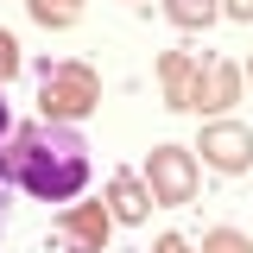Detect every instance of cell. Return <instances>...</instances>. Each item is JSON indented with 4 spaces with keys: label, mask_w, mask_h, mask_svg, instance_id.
Listing matches in <instances>:
<instances>
[{
    "label": "cell",
    "mask_w": 253,
    "mask_h": 253,
    "mask_svg": "<svg viewBox=\"0 0 253 253\" xmlns=\"http://www.w3.org/2000/svg\"><path fill=\"white\" fill-rule=\"evenodd\" d=\"M0 133H13V108L6 101H0Z\"/></svg>",
    "instance_id": "obj_16"
},
{
    "label": "cell",
    "mask_w": 253,
    "mask_h": 253,
    "mask_svg": "<svg viewBox=\"0 0 253 253\" xmlns=\"http://www.w3.org/2000/svg\"><path fill=\"white\" fill-rule=\"evenodd\" d=\"M6 190L13 184H6V165H0V234H6Z\"/></svg>",
    "instance_id": "obj_15"
},
{
    "label": "cell",
    "mask_w": 253,
    "mask_h": 253,
    "mask_svg": "<svg viewBox=\"0 0 253 253\" xmlns=\"http://www.w3.org/2000/svg\"><path fill=\"white\" fill-rule=\"evenodd\" d=\"M146 184H152V203H190L196 196V158L184 146H158L146 165Z\"/></svg>",
    "instance_id": "obj_3"
},
{
    "label": "cell",
    "mask_w": 253,
    "mask_h": 253,
    "mask_svg": "<svg viewBox=\"0 0 253 253\" xmlns=\"http://www.w3.org/2000/svg\"><path fill=\"white\" fill-rule=\"evenodd\" d=\"M76 6H83V0H32V19H38V26H70Z\"/></svg>",
    "instance_id": "obj_11"
},
{
    "label": "cell",
    "mask_w": 253,
    "mask_h": 253,
    "mask_svg": "<svg viewBox=\"0 0 253 253\" xmlns=\"http://www.w3.org/2000/svg\"><path fill=\"white\" fill-rule=\"evenodd\" d=\"M57 234L76 253H101V241H108V209H63Z\"/></svg>",
    "instance_id": "obj_5"
},
{
    "label": "cell",
    "mask_w": 253,
    "mask_h": 253,
    "mask_svg": "<svg viewBox=\"0 0 253 253\" xmlns=\"http://www.w3.org/2000/svg\"><path fill=\"white\" fill-rule=\"evenodd\" d=\"M165 89H171V108H196L203 70H190V57H165Z\"/></svg>",
    "instance_id": "obj_6"
},
{
    "label": "cell",
    "mask_w": 253,
    "mask_h": 253,
    "mask_svg": "<svg viewBox=\"0 0 253 253\" xmlns=\"http://www.w3.org/2000/svg\"><path fill=\"white\" fill-rule=\"evenodd\" d=\"M203 165H215V171H247L253 165V133L241 121L203 126Z\"/></svg>",
    "instance_id": "obj_4"
},
{
    "label": "cell",
    "mask_w": 253,
    "mask_h": 253,
    "mask_svg": "<svg viewBox=\"0 0 253 253\" xmlns=\"http://www.w3.org/2000/svg\"><path fill=\"white\" fill-rule=\"evenodd\" d=\"M221 13L228 19H253V0H221Z\"/></svg>",
    "instance_id": "obj_13"
},
{
    "label": "cell",
    "mask_w": 253,
    "mask_h": 253,
    "mask_svg": "<svg viewBox=\"0 0 253 253\" xmlns=\"http://www.w3.org/2000/svg\"><path fill=\"white\" fill-rule=\"evenodd\" d=\"M108 196H114V215H121V221H139V215H146V209H152V190L139 184L133 171H121V177H114V190H108Z\"/></svg>",
    "instance_id": "obj_7"
},
{
    "label": "cell",
    "mask_w": 253,
    "mask_h": 253,
    "mask_svg": "<svg viewBox=\"0 0 253 253\" xmlns=\"http://www.w3.org/2000/svg\"><path fill=\"white\" fill-rule=\"evenodd\" d=\"M0 165H6V184H19L38 203H76L83 184H89V146H83L76 126H63V121L13 126Z\"/></svg>",
    "instance_id": "obj_1"
},
{
    "label": "cell",
    "mask_w": 253,
    "mask_h": 253,
    "mask_svg": "<svg viewBox=\"0 0 253 253\" xmlns=\"http://www.w3.org/2000/svg\"><path fill=\"white\" fill-rule=\"evenodd\" d=\"M234 89H241V76H234L228 63H215V70H203V89H196V108H228V101H234Z\"/></svg>",
    "instance_id": "obj_8"
},
{
    "label": "cell",
    "mask_w": 253,
    "mask_h": 253,
    "mask_svg": "<svg viewBox=\"0 0 253 253\" xmlns=\"http://www.w3.org/2000/svg\"><path fill=\"white\" fill-rule=\"evenodd\" d=\"M152 253H190V241H184V234H165V241H158Z\"/></svg>",
    "instance_id": "obj_14"
},
{
    "label": "cell",
    "mask_w": 253,
    "mask_h": 253,
    "mask_svg": "<svg viewBox=\"0 0 253 253\" xmlns=\"http://www.w3.org/2000/svg\"><path fill=\"white\" fill-rule=\"evenodd\" d=\"M203 253H253V241L241 228H209V234H203Z\"/></svg>",
    "instance_id": "obj_10"
},
{
    "label": "cell",
    "mask_w": 253,
    "mask_h": 253,
    "mask_svg": "<svg viewBox=\"0 0 253 253\" xmlns=\"http://www.w3.org/2000/svg\"><path fill=\"white\" fill-rule=\"evenodd\" d=\"M165 13H171V26L196 32V26H209V19L221 13V0H165Z\"/></svg>",
    "instance_id": "obj_9"
},
{
    "label": "cell",
    "mask_w": 253,
    "mask_h": 253,
    "mask_svg": "<svg viewBox=\"0 0 253 253\" xmlns=\"http://www.w3.org/2000/svg\"><path fill=\"white\" fill-rule=\"evenodd\" d=\"M95 76L83 63H44V121H76V114H89L95 108Z\"/></svg>",
    "instance_id": "obj_2"
},
{
    "label": "cell",
    "mask_w": 253,
    "mask_h": 253,
    "mask_svg": "<svg viewBox=\"0 0 253 253\" xmlns=\"http://www.w3.org/2000/svg\"><path fill=\"white\" fill-rule=\"evenodd\" d=\"M19 70V44H13V32H0V83Z\"/></svg>",
    "instance_id": "obj_12"
}]
</instances>
